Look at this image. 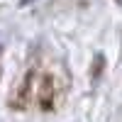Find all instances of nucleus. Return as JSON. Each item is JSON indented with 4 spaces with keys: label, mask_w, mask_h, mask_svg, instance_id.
Masks as SVG:
<instances>
[{
    "label": "nucleus",
    "mask_w": 122,
    "mask_h": 122,
    "mask_svg": "<svg viewBox=\"0 0 122 122\" xmlns=\"http://www.w3.org/2000/svg\"><path fill=\"white\" fill-rule=\"evenodd\" d=\"M66 93V81L61 78L54 68L37 66L27 73L22 81L17 95L12 98V105L22 110H54Z\"/></svg>",
    "instance_id": "f257e3e1"
}]
</instances>
